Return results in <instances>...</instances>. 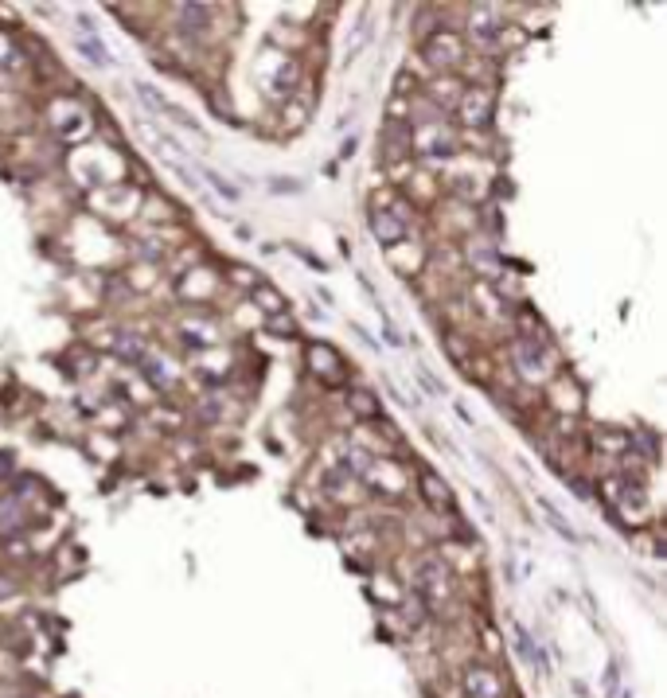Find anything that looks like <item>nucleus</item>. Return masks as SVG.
Returning a JSON list of instances; mask_svg holds the SVG:
<instances>
[{"instance_id": "4", "label": "nucleus", "mask_w": 667, "mask_h": 698, "mask_svg": "<svg viewBox=\"0 0 667 698\" xmlns=\"http://www.w3.org/2000/svg\"><path fill=\"white\" fill-rule=\"evenodd\" d=\"M75 47H78V51H82L86 59H90V63H94V67H110V63H114V55H110V51H106V47H102V43H98V39H94V35H82V39H75Z\"/></svg>"}, {"instance_id": "11", "label": "nucleus", "mask_w": 667, "mask_h": 698, "mask_svg": "<svg viewBox=\"0 0 667 698\" xmlns=\"http://www.w3.org/2000/svg\"><path fill=\"white\" fill-rule=\"evenodd\" d=\"M203 180H208L211 188L219 192V195H223V200H227V203H234V200H239V188H234V184H227V180H223L219 172H211V169H208V172H203Z\"/></svg>"}, {"instance_id": "5", "label": "nucleus", "mask_w": 667, "mask_h": 698, "mask_svg": "<svg viewBox=\"0 0 667 698\" xmlns=\"http://www.w3.org/2000/svg\"><path fill=\"white\" fill-rule=\"evenodd\" d=\"M176 12L188 16V20H184V27H192V32H195V27H200V32H208V16H211V12H208L203 4H180Z\"/></svg>"}, {"instance_id": "14", "label": "nucleus", "mask_w": 667, "mask_h": 698, "mask_svg": "<svg viewBox=\"0 0 667 698\" xmlns=\"http://www.w3.org/2000/svg\"><path fill=\"white\" fill-rule=\"evenodd\" d=\"M351 410H359V414H367V418H375V414H379L375 398H367L363 390H359V395H351Z\"/></svg>"}, {"instance_id": "7", "label": "nucleus", "mask_w": 667, "mask_h": 698, "mask_svg": "<svg viewBox=\"0 0 667 698\" xmlns=\"http://www.w3.org/2000/svg\"><path fill=\"white\" fill-rule=\"evenodd\" d=\"M309 359H312V367H317V371H328V375L336 371V351H332V348H320V343H312V348H309Z\"/></svg>"}, {"instance_id": "16", "label": "nucleus", "mask_w": 667, "mask_h": 698, "mask_svg": "<svg viewBox=\"0 0 667 698\" xmlns=\"http://www.w3.org/2000/svg\"><path fill=\"white\" fill-rule=\"evenodd\" d=\"M351 460H348V468H356V472H367L371 468V460H367V453H348Z\"/></svg>"}, {"instance_id": "1", "label": "nucleus", "mask_w": 667, "mask_h": 698, "mask_svg": "<svg viewBox=\"0 0 667 698\" xmlns=\"http://www.w3.org/2000/svg\"><path fill=\"white\" fill-rule=\"evenodd\" d=\"M371 227H375L379 242H402L406 239V223H402L398 215L382 211V208H371Z\"/></svg>"}, {"instance_id": "8", "label": "nucleus", "mask_w": 667, "mask_h": 698, "mask_svg": "<svg viewBox=\"0 0 667 698\" xmlns=\"http://www.w3.org/2000/svg\"><path fill=\"white\" fill-rule=\"evenodd\" d=\"M465 122L468 125H480V122H488V98H480V94H468V102H465Z\"/></svg>"}, {"instance_id": "13", "label": "nucleus", "mask_w": 667, "mask_h": 698, "mask_svg": "<svg viewBox=\"0 0 667 698\" xmlns=\"http://www.w3.org/2000/svg\"><path fill=\"white\" fill-rule=\"evenodd\" d=\"M137 94H141V98H145V102H149V106H153V110H156V114H169V102H164V98H161V94H156V90H153V86H149V82H137Z\"/></svg>"}, {"instance_id": "2", "label": "nucleus", "mask_w": 667, "mask_h": 698, "mask_svg": "<svg viewBox=\"0 0 667 698\" xmlns=\"http://www.w3.org/2000/svg\"><path fill=\"white\" fill-rule=\"evenodd\" d=\"M382 153H387V161H402L410 153V129L402 122H390L382 129Z\"/></svg>"}, {"instance_id": "10", "label": "nucleus", "mask_w": 667, "mask_h": 698, "mask_svg": "<svg viewBox=\"0 0 667 698\" xmlns=\"http://www.w3.org/2000/svg\"><path fill=\"white\" fill-rule=\"evenodd\" d=\"M421 480H426V496L434 499L437 507H449V496H445V484L434 476V472H421Z\"/></svg>"}, {"instance_id": "12", "label": "nucleus", "mask_w": 667, "mask_h": 698, "mask_svg": "<svg viewBox=\"0 0 667 698\" xmlns=\"http://www.w3.org/2000/svg\"><path fill=\"white\" fill-rule=\"evenodd\" d=\"M473 35H476V39H484V43H488V39L496 35V20L488 16V12H476V20H473Z\"/></svg>"}, {"instance_id": "9", "label": "nucleus", "mask_w": 667, "mask_h": 698, "mask_svg": "<svg viewBox=\"0 0 667 698\" xmlns=\"http://www.w3.org/2000/svg\"><path fill=\"white\" fill-rule=\"evenodd\" d=\"M538 507H543V511H546V519H551V527L558 530V535H562V538H570V543H577V535H574V530H570V527H566V523H562V515H558V507L551 504V499H543V496H538Z\"/></svg>"}, {"instance_id": "6", "label": "nucleus", "mask_w": 667, "mask_h": 698, "mask_svg": "<svg viewBox=\"0 0 667 698\" xmlns=\"http://www.w3.org/2000/svg\"><path fill=\"white\" fill-rule=\"evenodd\" d=\"M254 301H258V309H266V317H281V312H286V301L273 289H262V285H258V293H254Z\"/></svg>"}, {"instance_id": "3", "label": "nucleus", "mask_w": 667, "mask_h": 698, "mask_svg": "<svg viewBox=\"0 0 667 698\" xmlns=\"http://www.w3.org/2000/svg\"><path fill=\"white\" fill-rule=\"evenodd\" d=\"M465 686H468V698H499V694H504L492 671H468Z\"/></svg>"}, {"instance_id": "15", "label": "nucleus", "mask_w": 667, "mask_h": 698, "mask_svg": "<svg viewBox=\"0 0 667 698\" xmlns=\"http://www.w3.org/2000/svg\"><path fill=\"white\" fill-rule=\"evenodd\" d=\"M270 328L278 332V336H293V332H297V328H293V324H289L286 317H270Z\"/></svg>"}]
</instances>
